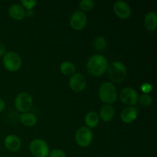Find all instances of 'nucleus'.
Wrapping results in <instances>:
<instances>
[{
	"label": "nucleus",
	"instance_id": "nucleus-1",
	"mask_svg": "<svg viewBox=\"0 0 157 157\" xmlns=\"http://www.w3.org/2000/svg\"><path fill=\"white\" fill-rule=\"evenodd\" d=\"M108 68L107 59L102 55H94L87 62V71L94 77L104 75Z\"/></svg>",
	"mask_w": 157,
	"mask_h": 157
},
{
	"label": "nucleus",
	"instance_id": "nucleus-2",
	"mask_svg": "<svg viewBox=\"0 0 157 157\" xmlns=\"http://www.w3.org/2000/svg\"><path fill=\"white\" fill-rule=\"evenodd\" d=\"M99 98L106 104H113L117 98V91L114 84L111 82H104L100 86Z\"/></svg>",
	"mask_w": 157,
	"mask_h": 157
},
{
	"label": "nucleus",
	"instance_id": "nucleus-3",
	"mask_svg": "<svg viewBox=\"0 0 157 157\" xmlns=\"http://www.w3.org/2000/svg\"><path fill=\"white\" fill-rule=\"evenodd\" d=\"M108 76L113 82H123L127 78V67L121 61H114L110 64L107 68Z\"/></svg>",
	"mask_w": 157,
	"mask_h": 157
},
{
	"label": "nucleus",
	"instance_id": "nucleus-4",
	"mask_svg": "<svg viewBox=\"0 0 157 157\" xmlns=\"http://www.w3.org/2000/svg\"><path fill=\"white\" fill-rule=\"evenodd\" d=\"M3 65L9 71L15 72L21 68V59L17 53L14 52H9L4 55Z\"/></svg>",
	"mask_w": 157,
	"mask_h": 157
},
{
	"label": "nucleus",
	"instance_id": "nucleus-5",
	"mask_svg": "<svg viewBox=\"0 0 157 157\" xmlns=\"http://www.w3.org/2000/svg\"><path fill=\"white\" fill-rule=\"evenodd\" d=\"M33 104V98L28 92H21L15 99V106L21 113H26L31 110Z\"/></svg>",
	"mask_w": 157,
	"mask_h": 157
},
{
	"label": "nucleus",
	"instance_id": "nucleus-6",
	"mask_svg": "<svg viewBox=\"0 0 157 157\" xmlns=\"http://www.w3.org/2000/svg\"><path fill=\"white\" fill-rule=\"evenodd\" d=\"M93 140V133L88 127H82L75 134V141L81 147H87Z\"/></svg>",
	"mask_w": 157,
	"mask_h": 157
},
{
	"label": "nucleus",
	"instance_id": "nucleus-7",
	"mask_svg": "<svg viewBox=\"0 0 157 157\" xmlns=\"http://www.w3.org/2000/svg\"><path fill=\"white\" fill-rule=\"evenodd\" d=\"M30 150L35 157H47L49 154V148L45 141L41 139H35L30 144Z\"/></svg>",
	"mask_w": 157,
	"mask_h": 157
},
{
	"label": "nucleus",
	"instance_id": "nucleus-8",
	"mask_svg": "<svg viewBox=\"0 0 157 157\" xmlns=\"http://www.w3.org/2000/svg\"><path fill=\"white\" fill-rule=\"evenodd\" d=\"M120 98L121 101L128 107H134L138 102L139 95L136 90L132 87H124L121 91Z\"/></svg>",
	"mask_w": 157,
	"mask_h": 157
},
{
	"label": "nucleus",
	"instance_id": "nucleus-9",
	"mask_svg": "<svg viewBox=\"0 0 157 157\" xmlns=\"http://www.w3.org/2000/svg\"><path fill=\"white\" fill-rule=\"evenodd\" d=\"M87 22V15L82 11H75L70 19V25L74 30L81 31L85 28Z\"/></svg>",
	"mask_w": 157,
	"mask_h": 157
},
{
	"label": "nucleus",
	"instance_id": "nucleus-10",
	"mask_svg": "<svg viewBox=\"0 0 157 157\" xmlns=\"http://www.w3.org/2000/svg\"><path fill=\"white\" fill-rule=\"evenodd\" d=\"M113 11H114L117 16L119 17L121 19H127V18H130L132 14L130 6L123 0H119L114 3Z\"/></svg>",
	"mask_w": 157,
	"mask_h": 157
},
{
	"label": "nucleus",
	"instance_id": "nucleus-11",
	"mask_svg": "<svg viewBox=\"0 0 157 157\" xmlns=\"http://www.w3.org/2000/svg\"><path fill=\"white\" fill-rule=\"evenodd\" d=\"M69 86L73 91L81 92L85 89L87 86V81L84 75L80 73H75L71 77Z\"/></svg>",
	"mask_w": 157,
	"mask_h": 157
},
{
	"label": "nucleus",
	"instance_id": "nucleus-12",
	"mask_svg": "<svg viewBox=\"0 0 157 157\" xmlns=\"http://www.w3.org/2000/svg\"><path fill=\"white\" fill-rule=\"evenodd\" d=\"M4 144L8 150L15 152L19 150L21 146V141L15 135H8L4 140Z\"/></svg>",
	"mask_w": 157,
	"mask_h": 157
},
{
	"label": "nucleus",
	"instance_id": "nucleus-13",
	"mask_svg": "<svg viewBox=\"0 0 157 157\" xmlns=\"http://www.w3.org/2000/svg\"><path fill=\"white\" fill-rule=\"evenodd\" d=\"M137 117V110L135 107H127L121 111V121L125 124H131Z\"/></svg>",
	"mask_w": 157,
	"mask_h": 157
},
{
	"label": "nucleus",
	"instance_id": "nucleus-14",
	"mask_svg": "<svg viewBox=\"0 0 157 157\" xmlns=\"http://www.w3.org/2000/svg\"><path fill=\"white\" fill-rule=\"evenodd\" d=\"M25 12L24 8L18 4L12 5L9 9V14L11 18L17 21L22 20L25 16Z\"/></svg>",
	"mask_w": 157,
	"mask_h": 157
},
{
	"label": "nucleus",
	"instance_id": "nucleus-15",
	"mask_svg": "<svg viewBox=\"0 0 157 157\" xmlns=\"http://www.w3.org/2000/svg\"><path fill=\"white\" fill-rule=\"evenodd\" d=\"M114 113V107L110 104H105V105L102 106L100 110L99 117H101V119L104 122H109L113 120Z\"/></svg>",
	"mask_w": 157,
	"mask_h": 157
},
{
	"label": "nucleus",
	"instance_id": "nucleus-16",
	"mask_svg": "<svg viewBox=\"0 0 157 157\" xmlns=\"http://www.w3.org/2000/svg\"><path fill=\"white\" fill-rule=\"evenodd\" d=\"M144 25L147 30L153 32L157 28V15L155 12H150L146 15Z\"/></svg>",
	"mask_w": 157,
	"mask_h": 157
},
{
	"label": "nucleus",
	"instance_id": "nucleus-17",
	"mask_svg": "<svg viewBox=\"0 0 157 157\" xmlns=\"http://www.w3.org/2000/svg\"><path fill=\"white\" fill-rule=\"evenodd\" d=\"M19 119L21 124L26 127H32V126L35 125L37 123V118L35 115L32 113H29V112L21 113L20 115Z\"/></svg>",
	"mask_w": 157,
	"mask_h": 157
},
{
	"label": "nucleus",
	"instance_id": "nucleus-18",
	"mask_svg": "<svg viewBox=\"0 0 157 157\" xmlns=\"http://www.w3.org/2000/svg\"><path fill=\"white\" fill-rule=\"evenodd\" d=\"M99 116L94 111H90L85 117V124L88 128H94L99 124Z\"/></svg>",
	"mask_w": 157,
	"mask_h": 157
},
{
	"label": "nucleus",
	"instance_id": "nucleus-19",
	"mask_svg": "<svg viewBox=\"0 0 157 157\" xmlns=\"http://www.w3.org/2000/svg\"><path fill=\"white\" fill-rule=\"evenodd\" d=\"M60 71L64 75L72 76L76 72V67L70 61H64L60 66Z\"/></svg>",
	"mask_w": 157,
	"mask_h": 157
},
{
	"label": "nucleus",
	"instance_id": "nucleus-20",
	"mask_svg": "<svg viewBox=\"0 0 157 157\" xmlns=\"http://www.w3.org/2000/svg\"><path fill=\"white\" fill-rule=\"evenodd\" d=\"M94 47L95 49L98 51H103L107 47V41L104 37L99 36L97 38H95L94 41Z\"/></svg>",
	"mask_w": 157,
	"mask_h": 157
},
{
	"label": "nucleus",
	"instance_id": "nucleus-21",
	"mask_svg": "<svg viewBox=\"0 0 157 157\" xmlns=\"http://www.w3.org/2000/svg\"><path fill=\"white\" fill-rule=\"evenodd\" d=\"M79 7L82 12H90L94 7V2L93 0H81L79 2Z\"/></svg>",
	"mask_w": 157,
	"mask_h": 157
},
{
	"label": "nucleus",
	"instance_id": "nucleus-22",
	"mask_svg": "<svg viewBox=\"0 0 157 157\" xmlns=\"http://www.w3.org/2000/svg\"><path fill=\"white\" fill-rule=\"evenodd\" d=\"M138 101H139L140 104H141L144 107H149L153 103V98H152L151 96H150L149 94H143L141 95L140 97L138 99Z\"/></svg>",
	"mask_w": 157,
	"mask_h": 157
},
{
	"label": "nucleus",
	"instance_id": "nucleus-23",
	"mask_svg": "<svg viewBox=\"0 0 157 157\" xmlns=\"http://www.w3.org/2000/svg\"><path fill=\"white\" fill-rule=\"evenodd\" d=\"M21 4L23 8H25L28 11H29L32 10L33 8L35 7L37 4V1H35V0H29V1H28V0H21Z\"/></svg>",
	"mask_w": 157,
	"mask_h": 157
},
{
	"label": "nucleus",
	"instance_id": "nucleus-24",
	"mask_svg": "<svg viewBox=\"0 0 157 157\" xmlns=\"http://www.w3.org/2000/svg\"><path fill=\"white\" fill-rule=\"evenodd\" d=\"M48 157H66V154L63 150L59 149H55L49 153Z\"/></svg>",
	"mask_w": 157,
	"mask_h": 157
},
{
	"label": "nucleus",
	"instance_id": "nucleus-25",
	"mask_svg": "<svg viewBox=\"0 0 157 157\" xmlns=\"http://www.w3.org/2000/svg\"><path fill=\"white\" fill-rule=\"evenodd\" d=\"M153 90V85L149 83H146V84H142L141 86V90H142L144 93H145V94H147L148 93L152 91Z\"/></svg>",
	"mask_w": 157,
	"mask_h": 157
},
{
	"label": "nucleus",
	"instance_id": "nucleus-26",
	"mask_svg": "<svg viewBox=\"0 0 157 157\" xmlns=\"http://www.w3.org/2000/svg\"><path fill=\"white\" fill-rule=\"evenodd\" d=\"M6 49L4 44H3L2 42H0V57L2 56V55H4L5 52H6Z\"/></svg>",
	"mask_w": 157,
	"mask_h": 157
},
{
	"label": "nucleus",
	"instance_id": "nucleus-27",
	"mask_svg": "<svg viewBox=\"0 0 157 157\" xmlns=\"http://www.w3.org/2000/svg\"><path fill=\"white\" fill-rule=\"evenodd\" d=\"M5 107H6V103L2 98H0V113L4 110Z\"/></svg>",
	"mask_w": 157,
	"mask_h": 157
},
{
	"label": "nucleus",
	"instance_id": "nucleus-28",
	"mask_svg": "<svg viewBox=\"0 0 157 157\" xmlns=\"http://www.w3.org/2000/svg\"><path fill=\"white\" fill-rule=\"evenodd\" d=\"M32 15H33V12L32 10H29L27 12H25V15H28V16H32Z\"/></svg>",
	"mask_w": 157,
	"mask_h": 157
}]
</instances>
